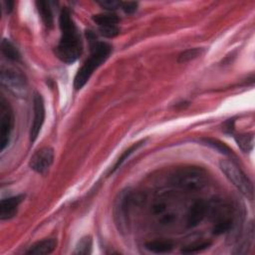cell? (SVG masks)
<instances>
[{"mask_svg": "<svg viewBox=\"0 0 255 255\" xmlns=\"http://www.w3.org/2000/svg\"><path fill=\"white\" fill-rule=\"evenodd\" d=\"M61 39L56 47V56L66 64H73L82 54L83 44L78 28L68 8H64L59 17Z\"/></svg>", "mask_w": 255, "mask_h": 255, "instance_id": "cell-1", "label": "cell"}, {"mask_svg": "<svg viewBox=\"0 0 255 255\" xmlns=\"http://www.w3.org/2000/svg\"><path fill=\"white\" fill-rule=\"evenodd\" d=\"M91 55L78 70L74 79V88L82 89L89 81L93 73L103 64L112 53V46L106 42L97 41L90 45Z\"/></svg>", "mask_w": 255, "mask_h": 255, "instance_id": "cell-2", "label": "cell"}, {"mask_svg": "<svg viewBox=\"0 0 255 255\" xmlns=\"http://www.w3.org/2000/svg\"><path fill=\"white\" fill-rule=\"evenodd\" d=\"M219 168L228 181L248 199L252 200L254 196V188L248 177L231 161L221 160Z\"/></svg>", "mask_w": 255, "mask_h": 255, "instance_id": "cell-3", "label": "cell"}, {"mask_svg": "<svg viewBox=\"0 0 255 255\" xmlns=\"http://www.w3.org/2000/svg\"><path fill=\"white\" fill-rule=\"evenodd\" d=\"M208 175L205 170L196 167H187L178 171L173 176V183L184 189H199L207 183Z\"/></svg>", "mask_w": 255, "mask_h": 255, "instance_id": "cell-4", "label": "cell"}, {"mask_svg": "<svg viewBox=\"0 0 255 255\" xmlns=\"http://www.w3.org/2000/svg\"><path fill=\"white\" fill-rule=\"evenodd\" d=\"M0 81L3 87H5L14 96L23 98L27 94V80L25 76L12 68H1V76Z\"/></svg>", "mask_w": 255, "mask_h": 255, "instance_id": "cell-5", "label": "cell"}, {"mask_svg": "<svg viewBox=\"0 0 255 255\" xmlns=\"http://www.w3.org/2000/svg\"><path fill=\"white\" fill-rule=\"evenodd\" d=\"M14 128V115L8 102L1 97L0 99V149L4 150L9 145L11 134Z\"/></svg>", "mask_w": 255, "mask_h": 255, "instance_id": "cell-6", "label": "cell"}, {"mask_svg": "<svg viewBox=\"0 0 255 255\" xmlns=\"http://www.w3.org/2000/svg\"><path fill=\"white\" fill-rule=\"evenodd\" d=\"M45 103L44 100L38 92L33 96V120L30 128V142L34 143L45 122Z\"/></svg>", "mask_w": 255, "mask_h": 255, "instance_id": "cell-7", "label": "cell"}, {"mask_svg": "<svg viewBox=\"0 0 255 255\" xmlns=\"http://www.w3.org/2000/svg\"><path fill=\"white\" fill-rule=\"evenodd\" d=\"M54 162V149L52 147L45 146L37 150L31 157L29 166L35 173L44 175L48 172L50 167Z\"/></svg>", "mask_w": 255, "mask_h": 255, "instance_id": "cell-8", "label": "cell"}, {"mask_svg": "<svg viewBox=\"0 0 255 255\" xmlns=\"http://www.w3.org/2000/svg\"><path fill=\"white\" fill-rule=\"evenodd\" d=\"M133 199V194L130 190L122 191L119 194V198H117L115 206V218L121 226L127 224V219Z\"/></svg>", "mask_w": 255, "mask_h": 255, "instance_id": "cell-9", "label": "cell"}, {"mask_svg": "<svg viewBox=\"0 0 255 255\" xmlns=\"http://www.w3.org/2000/svg\"><path fill=\"white\" fill-rule=\"evenodd\" d=\"M23 199V195H16L8 198H3L1 200V203H0V219L7 220L14 218Z\"/></svg>", "mask_w": 255, "mask_h": 255, "instance_id": "cell-10", "label": "cell"}, {"mask_svg": "<svg viewBox=\"0 0 255 255\" xmlns=\"http://www.w3.org/2000/svg\"><path fill=\"white\" fill-rule=\"evenodd\" d=\"M209 207L203 200L196 201L194 205L190 208L189 213L187 215V225L188 227H194L198 223L202 221L208 213Z\"/></svg>", "mask_w": 255, "mask_h": 255, "instance_id": "cell-11", "label": "cell"}, {"mask_svg": "<svg viewBox=\"0 0 255 255\" xmlns=\"http://www.w3.org/2000/svg\"><path fill=\"white\" fill-rule=\"evenodd\" d=\"M57 247V240L54 238H47L38 241L31 245L26 251L27 254L32 255H44L52 253Z\"/></svg>", "mask_w": 255, "mask_h": 255, "instance_id": "cell-12", "label": "cell"}, {"mask_svg": "<svg viewBox=\"0 0 255 255\" xmlns=\"http://www.w3.org/2000/svg\"><path fill=\"white\" fill-rule=\"evenodd\" d=\"M36 7L44 25L49 29L52 28L54 24V20H53V13H52V10H51L49 2L37 1Z\"/></svg>", "mask_w": 255, "mask_h": 255, "instance_id": "cell-13", "label": "cell"}, {"mask_svg": "<svg viewBox=\"0 0 255 255\" xmlns=\"http://www.w3.org/2000/svg\"><path fill=\"white\" fill-rule=\"evenodd\" d=\"M1 52L10 61L18 62L21 58L18 49L8 39H3L1 42Z\"/></svg>", "mask_w": 255, "mask_h": 255, "instance_id": "cell-14", "label": "cell"}, {"mask_svg": "<svg viewBox=\"0 0 255 255\" xmlns=\"http://www.w3.org/2000/svg\"><path fill=\"white\" fill-rule=\"evenodd\" d=\"M146 248L154 253H168L171 252L174 248V244L169 240H155L150 241L146 244Z\"/></svg>", "mask_w": 255, "mask_h": 255, "instance_id": "cell-15", "label": "cell"}, {"mask_svg": "<svg viewBox=\"0 0 255 255\" xmlns=\"http://www.w3.org/2000/svg\"><path fill=\"white\" fill-rule=\"evenodd\" d=\"M144 144H145V140H144V141H141V142H138V143H135V144L132 145L128 149H126V150L123 152V154H122V156L117 160V162H116V164L114 165V167L110 170L109 176L113 175L117 170H119V169L121 168V166L131 157V155H133L134 152H135L139 147H141Z\"/></svg>", "mask_w": 255, "mask_h": 255, "instance_id": "cell-16", "label": "cell"}, {"mask_svg": "<svg viewBox=\"0 0 255 255\" xmlns=\"http://www.w3.org/2000/svg\"><path fill=\"white\" fill-rule=\"evenodd\" d=\"M92 19L98 25V27L107 26V25H117L119 23V17L112 12L93 15Z\"/></svg>", "mask_w": 255, "mask_h": 255, "instance_id": "cell-17", "label": "cell"}, {"mask_svg": "<svg viewBox=\"0 0 255 255\" xmlns=\"http://www.w3.org/2000/svg\"><path fill=\"white\" fill-rule=\"evenodd\" d=\"M200 143H202L203 145L209 146L215 149H217L218 151L221 152V154L225 155V156H232V150L222 142H220L219 140L217 139H211V138H205L201 139Z\"/></svg>", "mask_w": 255, "mask_h": 255, "instance_id": "cell-18", "label": "cell"}, {"mask_svg": "<svg viewBox=\"0 0 255 255\" xmlns=\"http://www.w3.org/2000/svg\"><path fill=\"white\" fill-rule=\"evenodd\" d=\"M234 140L240 149L244 152H249L253 148L254 136L253 134H241L234 137Z\"/></svg>", "mask_w": 255, "mask_h": 255, "instance_id": "cell-19", "label": "cell"}, {"mask_svg": "<svg viewBox=\"0 0 255 255\" xmlns=\"http://www.w3.org/2000/svg\"><path fill=\"white\" fill-rule=\"evenodd\" d=\"M206 52V50L203 48H192V49H187L183 51L182 53L179 55L178 62L180 63H185L188 61H191L193 59H196L197 57H200L203 53Z\"/></svg>", "mask_w": 255, "mask_h": 255, "instance_id": "cell-20", "label": "cell"}, {"mask_svg": "<svg viewBox=\"0 0 255 255\" xmlns=\"http://www.w3.org/2000/svg\"><path fill=\"white\" fill-rule=\"evenodd\" d=\"M92 247H93V240L91 236H84L81 238L76 247L75 250L73 251L74 254H90L92 252Z\"/></svg>", "mask_w": 255, "mask_h": 255, "instance_id": "cell-21", "label": "cell"}, {"mask_svg": "<svg viewBox=\"0 0 255 255\" xmlns=\"http://www.w3.org/2000/svg\"><path fill=\"white\" fill-rule=\"evenodd\" d=\"M99 32L102 36L106 38H114L119 35L120 28L118 25H107V26H101L99 27Z\"/></svg>", "mask_w": 255, "mask_h": 255, "instance_id": "cell-22", "label": "cell"}, {"mask_svg": "<svg viewBox=\"0 0 255 255\" xmlns=\"http://www.w3.org/2000/svg\"><path fill=\"white\" fill-rule=\"evenodd\" d=\"M210 246H211V242L194 243V244H191V245L186 246L185 248H183L182 250V252L185 253V254H193V253H197V252H200L202 250H205V249L209 248Z\"/></svg>", "mask_w": 255, "mask_h": 255, "instance_id": "cell-23", "label": "cell"}, {"mask_svg": "<svg viewBox=\"0 0 255 255\" xmlns=\"http://www.w3.org/2000/svg\"><path fill=\"white\" fill-rule=\"evenodd\" d=\"M98 4L108 11H114L122 6V2L115 1V0H104V1H99Z\"/></svg>", "mask_w": 255, "mask_h": 255, "instance_id": "cell-24", "label": "cell"}, {"mask_svg": "<svg viewBox=\"0 0 255 255\" xmlns=\"http://www.w3.org/2000/svg\"><path fill=\"white\" fill-rule=\"evenodd\" d=\"M138 2H132V1H129V2H122V6L121 8L124 10L125 13L127 14H133L137 11L138 9Z\"/></svg>", "mask_w": 255, "mask_h": 255, "instance_id": "cell-25", "label": "cell"}, {"mask_svg": "<svg viewBox=\"0 0 255 255\" xmlns=\"http://www.w3.org/2000/svg\"><path fill=\"white\" fill-rule=\"evenodd\" d=\"M234 130V120L233 119H229L225 124H224V131L225 133L231 134Z\"/></svg>", "mask_w": 255, "mask_h": 255, "instance_id": "cell-26", "label": "cell"}, {"mask_svg": "<svg viewBox=\"0 0 255 255\" xmlns=\"http://www.w3.org/2000/svg\"><path fill=\"white\" fill-rule=\"evenodd\" d=\"M5 5V9L8 13H10L13 10V6H14V2L13 1H5L4 2Z\"/></svg>", "mask_w": 255, "mask_h": 255, "instance_id": "cell-27", "label": "cell"}]
</instances>
